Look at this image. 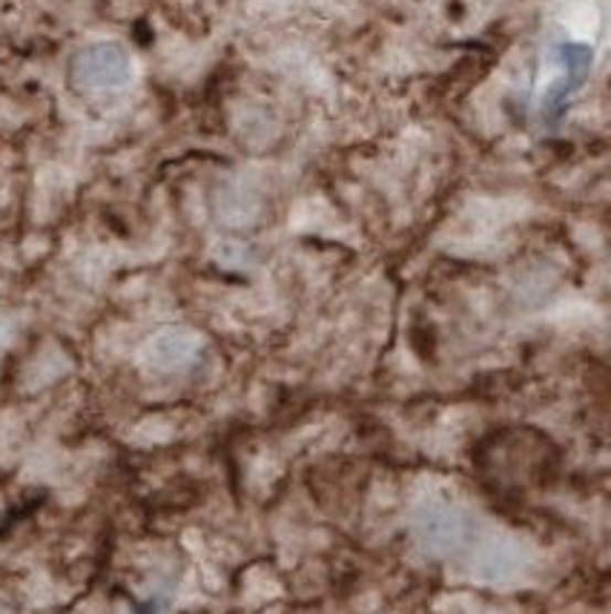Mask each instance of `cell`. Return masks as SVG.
Returning <instances> with one entry per match:
<instances>
[{"label": "cell", "mask_w": 611, "mask_h": 614, "mask_svg": "<svg viewBox=\"0 0 611 614\" xmlns=\"http://www.w3.org/2000/svg\"><path fill=\"white\" fill-rule=\"evenodd\" d=\"M132 78V58L118 41H95L84 46L73 61V80L81 89H121Z\"/></svg>", "instance_id": "obj_1"}, {"label": "cell", "mask_w": 611, "mask_h": 614, "mask_svg": "<svg viewBox=\"0 0 611 614\" xmlns=\"http://www.w3.org/2000/svg\"><path fill=\"white\" fill-rule=\"evenodd\" d=\"M554 55L560 61L562 75L560 80H554L551 89L546 93V107L560 109L568 95L580 89L586 84V78H589L591 64H594V52H591L589 44H560Z\"/></svg>", "instance_id": "obj_2"}, {"label": "cell", "mask_w": 611, "mask_h": 614, "mask_svg": "<svg viewBox=\"0 0 611 614\" xmlns=\"http://www.w3.org/2000/svg\"><path fill=\"white\" fill-rule=\"evenodd\" d=\"M193 351H195V340L190 336V333H181V331L164 333V336H159V340L152 342V356H156V362L164 365V368H173V365L187 362L190 356H193Z\"/></svg>", "instance_id": "obj_3"}, {"label": "cell", "mask_w": 611, "mask_h": 614, "mask_svg": "<svg viewBox=\"0 0 611 614\" xmlns=\"http://www.w3.org/2000/svg\"><path fill=\"white\" fill-rule=\"evenodd\" d=\"M132 614H164V606H161L159 600H156V603H150L147 608H141V612H132Z\"/></svg>", "instance_id": "obj_4"}]
</instances>
